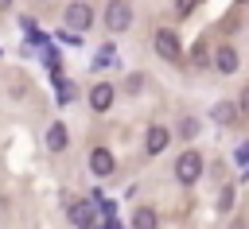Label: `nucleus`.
Returning a JSON list of instances; mask_svg holds the SVG:
<instances>
[{
    "instance_id": "f257e3e1",
    "label": "nucleus",
    "mask_w": 249,
    "mask_h": 229,
    "mask_svg": "<svg viewBox=\"0 0 249 229\" xmlns=\"http://www.w3.org/2000/svg\"><path fill=\"white\" fill-rule=\"evenodd\" d=\"M62 19H66L70 35H82V31H86V27L93 23V8H89L86 0H74V4L66 8V16H62Z\"/></svg>"
},
{
    "instance_id": "f03ea898",
    "label": "nucleus",
    "mask_w": 249,
    "mask_h": 229,
    "mask_svg": "<svg viewBox=\"0 0 249 229\" xmlns=\"http://www.w3.org/2000/svg\"><path fill=\"white\" fill-rule=\"evenodd\" d=\"M198 175H202V155L198 151H183L175 159V179L191 186V182H198Z\"/></svg>"
},
{
    "instance_id": "7ed1b4c3",
    "label": "nucleus",
    "mask_w": 249,
    "mask_h": 229,
    "mask_svg": "<svg viewBox=\"0 0 249 229\" xmlns=\"http://www.w3.org/2000/svg\"><path fill=\"white\" fill-rule=\"evenodd\" d=\"M128 23H132V8L124 0H109L105 4V27L109 31H128Z\"/></svg>"
},
{
    "instance_id": "20e7f679",
    "label": "nucleus",
    "mask_w": 249,
    "mask_h": 229,
    "mask_svg": "<svg viewBox=\"0 0 249 229\" xmlns=\"http://www.w3.org/2000/svg\"><path fill=\"white\" fill-rule=\"evenodd\" d=\"M156 50H160V58H167V62H175V58L183 54V43H179V35H175V31H167V27H160V31H156Z\"/></svg>"
},
{
    "instance_id": "39448f33",
    "label": "nucleus",
    "mask_w": 249,
    "mask_h": 229,
    "mask_svg": "<svg viewBox=\"0 0 249 229\" xmlns=\"http://www.w3.org/2000/svg\"><path fill=\"white\" fill-rule=\"evenodd\" d=\"M113 167H117V163H113L109 147H93V151H89V171H93V175H113Z\"/></svg>"
},
{
    "instance_id": "423d86ee",
    "label": "nucleus",
    "mask_w": 249,
    "mask_h": 229,
    "mask_svg": "<svg viewBox=\"0 0 249 229\" xmlns=\"http://www.w3.org/2000/svg\"><path fill=\"white\" fill-rule=\"evenodd\" d=\"M89 105H93L97 113H105V109L113 105V85H109V82H97V85L89 89Z\"/></svg>"
},
{
    "instance_id": "0eeeda50",
    "label": "nucleus",
    "mask_w": 249,
    "mask_h": 229,
    "mask_svg": "<svg viewBox=\"0 0 249 229\" xmlns=\"http://www.w3.org/2000/svg\"><path fill=\"white\" fill-rule=\"evenodd\" d=\"M214 66H218V74H233L237 70V50L233 47H218L214 50Z\"/></svg>"
},
{
    "instance_id": "6e6552de",
    "label": "nucleus",
    "mask_w": 249,
    "mask_h": 229,
    "mask_svg": "<svg viewBox=\"0 0 249 229\" xmlns=\"http://www.w3.org/2000/svg\"><path fill=\"white\" fill-rule=\"evenodd\" d=\"M144 147H148L152 155H160V151L167 147V128H163V124H152L148 136H144Z\"/></svg>"
},
{
    "instance_id": "1a4fd4ad",
    "label": "nucleus",
    "mask_w": 249,
    "mask_h": 229,
    "mask_svg": "<svg viewBox=\"0 0 249 229\" xmlns=\"http://www.w3.org/2000/svg\"><path fill=\"white\" fill-rule=\"evenodd\" d=\"M66 140H70V136H66V124H58V120H54V124L47 128V147H51V151H62V147H66Z\"/></svg>"
},
{
    "instance_id": "9d476101",
    "label": "nucleus",
    "mask_w": 249,
    "mask_h": 229,
    "mask_svg": "<svg viewBox=\"0 0 249 229\" xmlns=\"http://www.w3.org/2000/svg\"><path fill=\"white\" fill-rule=\"evenodd\" d=\"M210 116H214L218 124H233V120H237V105H233V101H218Z\"/></svg>"
},
{
    "instance_id": "9b49d317",
    "label": "nucleus",
    "mask_w": 249,
    "mask_h": 229,
    "mask_svg": "<svg viewBox=\"0 0 249 229\" xmlns=\"http://www.w3.org/2000/svg\"><path fill=\"white\" fill-rule=\"evenodd\" d=\"M66 213H70V221H74L78 229H86V225H89V202H70V210H66Z\"/></svg>"
},
{
    "instance_id": "f8f14e48",
    "label": "nucleus",
    "mask_w": 249,
    "mask_h": 229,
    "mask_svg": "<svg viewBox=\"0 0 249 229\" xmlns=\"http://www.w3.org/2000/svg\"><path fill=\"white\" fill-rule=\"evenodd\" d=\"M132 229H156V210L140 206V210L132 213Z\"/></svg>"
},
{
    "instance_id": "ddd939ff",
    "label": "nucleus",
    "mask_w": 249,
    "mask_h": 229,
    "mask_svg": "<svg viewBox=\"0 0 249 229\" xmlns=\"http://www.w3.org/2000/svg\"><path fill=\"white\" fill-rule=\"evenodd\" d=\"M195 66H206V47H202V43L195 47Z\"/></svg>"
},
{
    "instance_id": "4468645a",
    "label": "nucleus",
    "mask_w": 249,
    "mask_h": 229,
    "mask_svg": "<svg viewBox=\"0 0 249 229\" xmlns=\"http://www.w3.org/2000/svg\"><path fill=\"white\" fill-rule=\"evenodd\" d=\"M191 8H195V0H175V12H179V16H187Z\"/></svg>"
},
{
    "instance_id": "2eb2a0df",
    "label": "nucleus",
    "mask_w": 249,
    "mask_h": 229,
    "mask_svg": "<svg viewBox=\"0 0 249 229\" xmlns=\"http://www.w3.org/2000/svg\"><path fill=\"white\" fill-rule=\"evenodd\" d=\"M230 206H233V190L226 186V190H222V210H230Z\"/></svg>"
},
{
    "instance_id": "dca6fc26",
    "label": "nucleus",
    "mask_w": 249,
    "mask_h": 229,
    "mask_svg": "<svg viewBox=\"0 0 249 229\" xmlns=\"http://www.w3.org/2000/svg\"><path fill=\"white\" fill-rule=\"evenodd\" d=\"M237 109H245V113H249V85L241 89V101H237Z\"/></svg>"
},
{
    "instance_id": "f3484780",
    "label": "nucleus",
    "mask_w": 249,
    "mask_h": 229,
    "mask_svg": "<svg viewBox=\"0 0 249 229\" xmlns=\"http://www.w3.org/2000/svg\"><path fill=\"white\" fill-rule=\"evenodd\" d=\"M233 229H245V221H233Z\"/></svg>"
},
{
    "instance_id": "a211bd4d",
    "label": "nucleus",
    "mask_w": 249,
    "mask_h": 229,
    "mask_svg": "<svg viewBox=\"0 0 249 229\" xmlns=\"http://www.w3.org/2000/svg\"><path fill=\"white\" fill-rule=\"evenodd\" d=\"M8 4H12V0H0V8H8Z\"/></svg>"
},
{
    "instance_id": "6ab92c4d",
    "label": "nucleus",
    "mask_w": 249,
    "mask_h": 229,
    "mask_svg": "<svg viewBox=\"0 0 249 229\" xmlns=\"http://www.w3.org/2000/svg\"><path fill=\"white\" fill-rule=\"evenodd\" d=\"M86 229H93V225H86Z\"/></svg>"
}]
</instances>
